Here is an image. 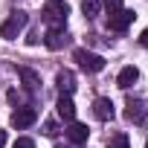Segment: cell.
Wrapping results in <instances>:
<instances>
[{"label": "cell", "mask_w": 148, "mask_h": 148, "mask_svg": "<svg viewBox=\"0 0 148 148\" xmlns=\"http://www.w3.org/2000/svg\"><path fill=\"white\" fill-rule=\"evenodd\" d=\"M18 76L23 79V84H26L29 90H38V84H41V79H38V73H32L29 67H18Z\"/></svg>", "instance_id": "4fadbf2b"}, {"label": "cell", "mask_w": 148, "mask_h": 148, "mask_svg": "<svg viewBox=\"0 0 148 148\" xmlns=\"http://www.w3.org/2000/svg\"><path fill=\"white\" fill-rule=\"evenodd\" d=\"M55 110H58V116H61L64 122H73V119H76V105H73V99H70V96H64V93H61V99H58Z\"/></svg>", "instance_id": "9c48e42d"}, {"label": "cell", "mask_w": 148, "mask_h": 148, "mask_svg": "<svg viewBox=\"0 0 148 148\" xmlns=\"http://www.w3.org/2000/svg\"><path fill=\"white\" fill-rule=\"evenodd\" d=\"M67 136H70V142L82 145V142H87L90 131H87V125H82V122H70V128H67Z\"/></svg>", "instance_id": "8fae6325"}, {"label": "cell", "mask_w": 148, "mask_h": 148, "mask_svg": "<svg viewBox=\"0 0 148 148\" xmlns=\"http://www.w3.org/2000/svg\"><path fill=\"white\" fill-rule=\"evenodd\" d=\"M44 134H47V136H55V134H58V125H55V122H47V125H44Z\"/></svg>", "instance_id": "ac0fdd59"}, {"label": "cell", "mask_w": 148, "mask_h": 148, "mask_svg": "<svg viewBox=\"0 0 148 148\" xmlns=\"http://www.w3.org/2000/svg\"><path fill=\"white\" fill-rule=\"evenodd\" d=\"M134 9H119V12H113L110 18H108V26L113 29V32H125L131 23H134Z\"/></svg>", "instance_id": "277c9868"}, {"label": "cell", "mask_w": 148, "mask_h": 148, "mask_svg": "<svg viewBox=\"0 0 148 148\" xmlns=\"http://www.w3.org/2000/svg\"><path fill=\"white\" fill-rule=\"evenodd\" d=\"M26 23H29V18L23 15V12H15V15H9V21H3V26H0V38H18L23 29H26Z\"/></svg>", "instance_id": "6da1fadb"}, {"label": "cell", "mask_w": 148, "mask_h": 148, "mask_svg": "<svg viewBox=\"0 0 148 148\" xmlns=\"http://www.w3.org/2000/svg\"><path fill=\"white\" fill-rule=\"evenodd\" d=\"M99 9H102V0H82V12H84L87 21H93L99 15Z\"/></svg>", "instance_id": "5bb4252c"}, {"label": "cell", "mask_w": 148, "mask_h": 148, "mask_svg": "<svg viewBox=\"0 0 148 148\" xmlns=\"http://www.w3.org/2000/svg\"><path fill=\"white\" fill-rule=\"evenodd\" d=\"M139 44L148 49V29H142V35H139Z\"/></svg>", "instance_id": "d6986e66"}, {"label": "cell", "mask_w": 148, "mask_h": 148, "mask_svg": "<svg viewBox=\"0 0 148 148\" xmlns=\"http://www.w3.org/2000/svg\"><path fill=\"white\" fill-rule=\"evenodd\" d=\"M93 113H96V119H102V122H110V119L116 116L110 99H96V102H93Z\"/></svg>", "instance_id": "52a82bcc"}, {"label": "cell", "mask_w": 148, "mask_h": 148, "mask_svg": "<svg viewBox=\"0 0 148 148\" xmlns=\"http://www.w3.org/2000/svg\"><path fill=\"white\" fill-rule=\"evenodd\" d=\"M55 148H64V145H55Z\"/></svg>", "instance_id": "44dd1931"}, {"label": "cell", "mask_w": 148, "mask_h": 148, "mask_svg": "<svg viewBox=\"0 0 148 148\" xmlns=\"http://www.w3.org/2000/svg\"><path fill=\"white\" fill-rule=\"evenodd\" d=\"M136 79H139V70H136V67H125V70L119 73V79H116V84H119L122 90H128V87H131V84H134Z\"/></svg>", "instance_id": "7c38bea8"}, {"label": "cell", "mask_w": 148, "mask_h": 148, "mask_svg": "<svg viewBox=\"0 0 148 148\" xmlns=\"http://www.w3.org/2000/svg\"><path fill=\"white\" fill-rule=\"evenodd\" d=\"M55 84H58V90H61L64 96H70L73 90H76V76H73L70 70H61L58 76H55Z\"/></svg>", "instance_id": "30bf717a"}, {"label": "cell", "mask_w": 148, "mask_h": 148, "mask_svg": "<svg viewBox=\"0 0 148 148\" xmlns=\"http://www.w3.org/2000/svg\"><path fill=\"white\" fill-rule=\"evenodd\" d=\"M145 148H148V142H145Z\"/></svg>", "instance_id": "7402d4cb"}, {"label": "cell", "mask_w": 148, "mask_h": 148, "mask_svg": "<svg viewBox=\"0 0 148 148\" xmlns=\"http://www.w3.org/2000/svg\"><path fill=\"white\" fill-rule=\"evenodd\" d=\"M125 119L139 125V122L145 119V105H142L139 99H128V105H125Z\"/></svg>", "instance_id": "ba28073f"}, {"label": "cell", "mask_w": 148, "mask_h": 148, "mask_svg": "<svg viewBox=\"0 0 148 148\" xmlns=\"http://www.w3.org/2000/svg\"><path fill=\"white\" fill-rule=\"evenodd\" d=\"M12 148H35V142H32L29 136H21V139H18V142H15Z\"/></svg>", "instance_id": "e0dca14e"}, {"label": "cell", "mask_w": 148, "mask_h": 148, "mask_svg": "<svg viewBox=\"0 0 148 148\" xmlns=\"http://www.w3.org/2000/svg\"><path fill=\"white\" fill-rule=\"evenodd\" d=\"M67 15H70V6L64 3V0H52V3L44 9V21L52 23V26H64Z\"/></svg>", "instance_id": "3957f363"}, {"label": "cell", "mask_w": 148, "mask_h": 148, "mask_svg": "<svg viewBox=\"0 0 148 148\" xmlns=\"http://www.w3.org/2000/svg\"><path fill=\"white\" fill-rule=\"evenodd\" d=\"M67 41H70V38H67L64 26H49V29H47V35H44V44H47L49 49H61Z\"/></svg>", "instance_id": "8992f818"}, {"label": "cell", "mask_w": 148, "mask_h": 148, "mask_svg": "<svg viewBox=\"0 0 148 148\" xmlns=\"http://www.w3.org/2000/svg\"><path fill=\"white\" fill-rule=\"evenodd\" d=\"M35 122H38V110L35 108H18L12 113V128H18V131H23V128H29Z\"/></svg>", "instance_id": "5b68a950"}, {"label": "cell", "mask_w": 148, "mask_h": 148, "mask_svg": "<svg viewBox=\"0 0 148 148\" xmlns=\"http://www.w3.org/2000/svg\"><path fill=\"white\" fill-rule=\"evenodd\" d=\"M102 6L113 15V12H119V9H122V0H102Z\"/></svg>", "instance_id": "2e32d148"}, {"label": "cell", "mask_w": 148, "mask_h": 148, "mask_svg": "<svg viewBox=\"0 0 148 148\" xmlns=\"http://www.w3.org/2000/svg\"><path fill=\"white\" fill-rule=\"evenodd\" d=\"M49 3H52V0H49Z\"/></svg>", "instance_id": "603a6c76"}, {"label": "cell", "mask_w": 148, "mask_h": 148, "mask_svg": "<svg viewBox=\"0 0 148 148\" xmlns=\"http://www.w3.org/2000/svg\"><path fill=\"white\" fill-rule=\"evenodd\" d=\"M73 58H76L79 67L87 70V73H99V70H105V58L96 55V52H90V49H76V52H73Z\"/></svg>", "instance_id": "7a4b0ae2"}, {"label": "cell", "mask_w": 148, "mask_h": 148, "mask_svg": "<svg viewBox=\"0 0 148 148\" xmlns=\"http://www.w3.org/2000/svg\"><path fill=\"white\" fill-rule=\"evenodd\" d=\"M6 145V131H0V148Z\"/></svg>", "instance_id": "ffe728a7"}, {"label": "cell", "mask_w": 148, "mask_h": 148, "mask_svg": "<svg viewBox=\"0 0 148 148\" xmlns=\"http://www.w3.org/2000/svg\"><path fill=\"white\" fill-rule=\"evenodd\" d=\"M108 148H131V142H128V136H125V134H116V136L108 142Z\"/></svg>", "instance_id": "9a60e30c"}]
</instances>
